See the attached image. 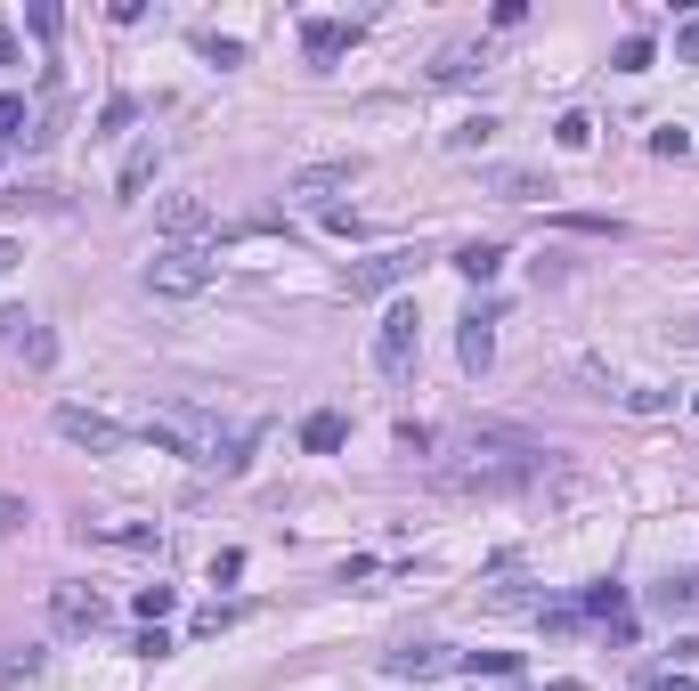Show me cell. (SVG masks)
I'll return each mask as SVG.
<instances>
[{"label": "cell", "instance_id": "1", "mask_svg": "<svg viewBox=\"0 0 699 691\" xmlns=\"http://www.w3.org/2000/svg\"><path fill=\"white\" fill-rule=\"evenodd\" d=\"M553 472H561L553 448L529 439V431H513V423H464L456 456L431 464V480L448 488V496H513V488H537Z\"/></svg>", "mask_w": 699, "mask_h": 691}, {"label": "cell", "instance_id": "2", "mask_svg": "<svg viewBox=\"0 0 699 691\" xmlns=\"http://www.w3.org/2000/svg\"><path fill=\"white\" fill-rule=\"evenodd\" d=\"M147 439L187 464H212V472H244V448H252V431H228L212 407H187V399H163L147 415Z\"/></svg>", "mask_w": 699, "mask_h": 691}, {"label": "cell", "instance_id": "3", "mask_svg": "<svg viewBox=\"0 0 699 691\" xmlns=\"http://www.w3.org/2000/svg\"><path fill=\"white\" fill-rule=\"evenodd\" d=\"M212 285H220V253H212V244H163V253L147 261V293H163V301H196Z\"/></svg>", "mask_w": 699, "mask_h": 691}, {"label": "cell", "instance_id": "4", "mask_svg": "<svg viewBox=\"0 0 699 691\" xmlns=\"http://www.w3.org/2000/svg\"><path fill=\"white\" fill-rule=\"evenodd\" d=\"M431 253H423V244H391V253H374V261H350L342 269V293L350 301H374V293H399L415 269H423Z\"/></svg>", "mask_w": 699, "mask_h": 691}, {"label": "cell", "instance_id": "5", "mask_svg": "<svg viewBox=\"0 0 699 691\" xmlns=\"http://www.w3.org/2000/svg\"><path fill=\"white\" fill-rule=\"evenodd\" d=\"M415 350H423V318H415V301L383 309V326H374V366H383L391 383H407V374H415Z\"/></svg>", "mask_w": 699, "mask_h": 691}, {"label": "cell", "instance_id": "6", "mask_svg": "<svg viewBox=\"0 0 699 691\" xmlns=\"http://www.w3.org/2000/svg\"><path fill=\"white\" fill-rule=\"evenodd\" d=\"M358 155H334V163H301L293 179H285V204H334L342 187H358Z\"/></svg>", "mask_w": 699, "mask_h": 691}, {"label": "cell", "instance_id": "7", "mask_svg": "<svg viewBox=\"0 0 699 691\" xmlns=\"http://www.w3.org/2000/svg\"><path fill=\"white\" fill-rule=\"evenodd\" d=\"M57 439H74V448H90V456H122V448H131V431H122L114 415H98V407H57Z\"/></svg>", "mask_w": 699, "mask_h": 691}, {"label": "cell", "instance_id": "8", "mask_svg": "<svg viewBox=\"0 0 699 691\" xmlns=\"http://www.w3.org/2000/svg\"><path fill=\"white\" fill-rule=\"evenodd\" d=\"M0 342H9L33 374H41V366H57V334H49L41 318H25V309H0Z\"/></svg>", "mask_w": 699, "mask_h": 691}, {"label": "cell", "instance_id": "9", "mask_svg": "<svg viewBox=\"0 0 699 691\" xmlns=\"http://www.w3.org/2000/svg\"><path fill=\"white\" fill-rule=\"evenodd\" d=\"M480 187L504 196V204H545V196H553V179L529 171V163H480Z\"/></svg>", "mask_w": 699, "mask_h": 691}, {"label": "cell", "instance_id": "10", "mask_svg": "<svg viewBox=\"0 0 699 691\" xmlns=\"http://www.w3.org/2000/svg\"><path fill=\"white\" fill-rule=\"evenodd\" d=\"M49 618L66 626V635H98V626H106V602H98L90 586H57V594H49Z\"/></svg>", "mask_w": 699, "mask_h": 691}, {"label": "cell", "instance_id": "11", "mask_svg": "<svg viewBox=\"0 0 699 691\" xmlns=\"http://www.w3.org/2000/svg\"><path fill=\"white\" fill-rule=\"evenodd\" d=\"M155 228H163L171 244H196V236L212 228V204H204V196H171V204L155 212Z\"/></svg>", "mask_w": 699, "mask_h": 691}, {"label": "cell", "instance_id": "12", "mask_svg": "<svg viewBox=\"0 0 699 691\" xmlns=\"http://www.w3.org/2000/svg\"><path fill=\"white\" fill-rule=\"evenodd\" d=\"M480 602H488V610H529V586H521V553H504L496 570L480 578Z\"/></svg>", "mask_w": 699, "mask_h": 691}, {"label": "cell", "instance_id": "13", "mask_svg": "<svg viewBox=\"0 0 699 691\" xmlns=\"http://www.w3.org/2000/svg\"><path fill=\"white\" fill-rule=\"evenodd\" d=\"M480 66H488V41H448L431 57V82H472Z\"/></svg>", "mask_w": 699, "mask_h": 691}, {"label": "cell", "instance_id": "14", "mask_svg": "<svg viewBox=\"0 0 699 691\" xmlns=\"http://www.w3.org/2000/svg\"><path fill=\"white\" fill-rule=\"evenodd\" d=\"M456 350H464V366H472V374H488V358H496V334H488V309H472V318H464V342H456Z\"/></svg>", "mask_w": 699, "mask_h": 691}, {"label": "cell", "instance_id": "15", "mask_svg": "<svg viewBox=\"0 0 699 691\" xmlns=\"http://www.w3.org/2000/svg\"><path fill=\"white\" fill-rule=\"evenodd\" d=\"M155 163H163V147H155V139H139L131 155H122V196H139V187L155 179Z\"/></svg>", "mask_w": 699, "mask_h": 691}, {"label": "cell", "instance_id": "16", "mask_svg": "<svg viewBox=\"0 0 699 691\" xmlns=\"http://www.w3.org/2000/svg\"><path fill=\"white\" fill-rule=\"evenodd\" d=\"M439 667H464V651H391V675H439Z\"/></svg>", "mask_w": 699, "mask_h": 691}, {"label": "cell", "instance_id": "17", "mask_svg": "<svg viewBox=\"0 0 699 691\" xmlns=\"http://www.w3.org/2000/svg\"><path fill=\"white\" fill-rule=\"evenodd\" d=\"M301 41H309V57H342V49H350V25L317 17V25H301Z\"/></svg>", "mask_w": 699, "mask_h": 691}, {"label": "cell", "instance_id": "18", "mask_svg": "<svg viewBox=\"0 0 699 691\" xmlns=\"http://www.w3.org/2000/svg\"><path fill=\"white\" fill-rule=\"evenodd\" d=\"M41 675V651L33 643H0V683H33Z\"/></svg>", "mask_w": 699, "mask_h": 691}, {"label": "cell", "instance_id": "19", "mask_svg": "<svg viewBox=\"0 0 699 691\" xmlns=\"http://www.w3.org/2000/svg\"><path fill=\"white\" fill-rule=\"evenodd\" d=\"M301 439H309L317 456H334L342 439H350V423H342V415H309V423H301Z\"/></svg>", "mask_w": 699, "mask_h": 691}, {"label": "cell", "instance_id": "20", "mask_svg": "<svg viewBox=\"0 0 699 691\" xmlns=\"http://www.w3.org/2000/svg\"><path fill=\"white\" fill-rule=\"evenodd\" d=\"M651 602H659L667 618H675V610H699V570H683V578H667V586H659Z\"/></svg>", "mask_w": 699, "mask_h": 691}, {"label": "cell", "instance_id": "21", "mask_svg": "<svg viewBox=\"0 0 699 691\" xmlns=\"http://www.w3.org/2000/svg\"><path fill=\"white\" fill-rule=\"evenodd\" d=\"M456 269H464L472 285H488V277L504 269V253H496V244H464V253H456Z\"/></svg>", "mask_w": 699, "mask_h": 691}, {"label": "cell", "instance_id": "22", "mask_svg": "<svg viewBox=\"0 0 699 691\" xmlns=\"http://www.w3.org/2000/svg\"><path fill=\"white\" fill-rule=\"evenodd\" d=\"M139 122V98H106V114H98V139H122Z\"/></svg>", "mask_w": 699, "mask_h": 691}, {"label": "cell", "instance_id": "23", "mask_svg": "<svg viewBox=\"0 0 699 691\" xmlns=\"http://www.w3.org/2000/svg\"><path fill=\"white\" fill-rule=\"evenodd\" d=\"M626 415H667V391H651V383H634V391H610Z\"/></svg>", "mask_w": 699, "mask_h": 691}, {"label": "cell", "instance_id": "24", "mask_svg": "<svg viewBox=\"0 0 699 691\" xmlns=\"http://www.w3.org/2000/svg\"><path fill=\"white\" fill-rule=\"evenodd\" d=\"M651 66V33H634V41H618V74H643Z\"/></svg>", "mask_w": 699, "mask_h": 691}, {"label": "cell", "instance_id": "25", "mask_svg": "<svg viewBox=\"0 0 699 691\" xmlns=\"http://www.w3.org/2000/svg\"><path fill=\"white\" fill-rule=\"evenodd\" d=\"M33 521V505H25V496H0V537H17Z\"/></svg>", "mask_w": 699, "mask_h": 691}, {"label": "cell", "instance_id": "26", "mask_svg": "<svg viewBox=\"0 0 699 691\" xmlns=\"http://www.w3.org/2000/svg\"><path fill=\"white\" fill-rule=\"evenodd\" d=\"M17 122H33V106L9 90V98H0V139H17Z\"/></svg>", "mask_w": 699, "mask_h": 691}, {"label": "cell", "instance_id": "27", "mask_svg": "<svg viewBox=\"0 0 699 691\" xmlns=\"http://www.w3.org/2000/svg\"><path fill=\"white\" fill-rule=\"evenodd\" d=\"M204 57H212V66H244V41H220V33H204Z\"/></svg>", "mask_w": 699, "mask_h": 691}, {"label": "cell", "instance_id": "28", "mask_svg": "<svg viewBox=\"0 0 699 691\" xmlns=\"http://www.w3.org/2000/svg\"><path fill=\"white\" fill-rule=\"evenodd\" d=\"M488 139H496V122H488V114H480V122H456V147H488Z\"/></svg>", "mask_w": 699, "mask_h": 691}, {"label": "cell", "instance_id": "29", "mask_svg": "<svg viewBox=\"0 0 699 691\" xmlns=\"http://www.w3.org/2000/svg\"><path fill=\"white\" fill-rule=\"evenodd\" d=\"M220 626H236V610H228V602H212V610H196V635H220Z\"/></svg>", "mask_w": 699, "mask_h": 691}, {"label": "cell", "instance_id": "30", "mask_svg": "<svg viewBox=\"0 0 699 691\" xmlns=\"http://www.w3.org/2000/svg\"><path fill=\"white\" fill-rule=\"evenodd\" d=\"M643 691H691V675H683V667H659V675H651Z\"/></svg>", "mask_w": 699, "mask_h": 691}, {"label": "cell", "instance_id": "31", "mask_svg": "<svg viewBox=\"0 0 699 691\" xmlns=\"http://www.w3.org/2000/svg\"><path fill=\"white\" fill-rule=\"evenodd\" d=\"M675 49H683V57H699V17H683V25H675Z\"/></svg>", "mask_w": 699, "mask_h": 691}, {"label": "cell", "instance_id": "32", "mask_svg": "<svg viewBox=\"0 0 699 691\" xmlns=\"http://www.w3.org/2000/svg\"><path fill=\"white\" fill-rule=\"evenodd\" d=\"M17 261H25V244H17V236H0V277H9Z\"/></svg>", "mask_w": 699, "mask_h": 691}, {"label": "cell", "instance_id": "33", "mask_svg": "<svg viewBox=\"0 0 699 691\" xmlns=\"http://www.w3.org/2000/svg\"><path fill=\"white\" fill-rule=\"evenodd\" d=\"M9 57H17V41H9V25H0V66H9Z\"/></svg>", "mask_w": 699, "mask_h": 691}, {"label": "cell", "instance_id": "34", "mask_svg": "<svg viewBox=\"0 0 699 691\" xmlns=\"http://www.w3.org/2000/svg\"><path fill=\"white\" fill-rule=\"evenodd\" d=\"M691 415H699V399H691Z\"/></svg>", "mask_w": 699, "mask_h": 691}]
</instances>
